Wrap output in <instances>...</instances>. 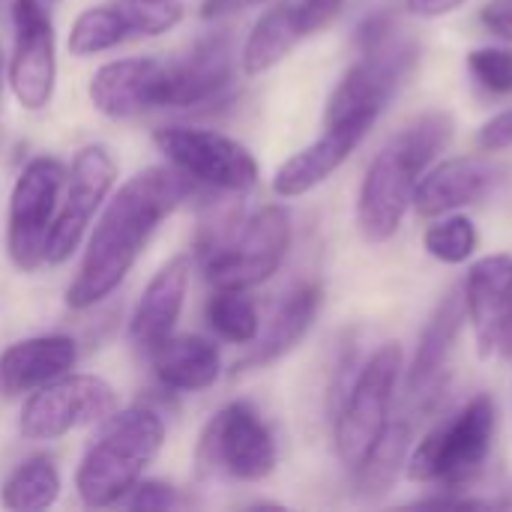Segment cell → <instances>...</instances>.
Listing matches in <instances>:
<instances>
[{"label":"cell","mask_w":512,"mask_h":512,"mask_svg":"<svg viewBox=\"0 0 512 512\" xmlns=\"http://www.w3.org/2000/svg\"><path fill=\"white\" fill-rule=\"evenodd\" d=\"M294 6H297V18H300L303 33L312 36V33H318L336 21L345 0H297Z\"/></svg>","instance_id":"obj_34"},{"label":"cell","mask_w":512,"mask_h":512,"mask_svg":"<svg viewBox=\"0 0 512 512\" xmlns=\"http://www.w3.org/2000/svg\"><path fill=\"white\" fill-rule=\"evenodd\" d=\"M375 120L354 117V120H339V123H324V132L294 156H288L276 174H273V192L279 198H300L327 183L348 159L351 153L363 144Z\"/></svg>","instance_id":"obj_16"},{"label":"cell","mask_w":512,"mask_h":512,"mask_svg":"<svg viewBox=\"0 0 512 512\" xmlns=\"http://www.w3.org/2000/svg\"><path fill=\"white\" fill-rule=\"evenodd\" d=\"M192 180L174 165H150L132 174L114 195H108L78 276L66 288V306L87 312L108 300L138 264L156 228L189 198Z\"/></svg>","instance_id":"obj_1"},{"label":"cell","mask_w":512,"mask_h":512,"mask_svg":"<svg viewBox=\"0 0 512 512\" xmlns=\"http://www.w3.org/2000/svg\"><path fill=\"white\" fill-rule=\"evenodd\" d=\"M90 105L108 120H135L168 108V63L156 57H123L102 63L87 84Z\"/></svg>","instance_id":"obj_15"},{"label":"cell","mask_w":512,"mask_h":512,"mask_svg":"<svg viewBox=\"0 0 512 512\" xmlns=\"http://www.w3.org/2000/svg\"><path fill=\"white\" fill-rule=\"evenodd\" d=\"M498 354H504V357H512V306H510V315H507V321H504V330H501Z\"/></svg>","instance_id":"obj_38"},{"label":"cell","mask_w":512,"mask_h":512,"mask_svg":"<svg viewBox=\"0 0 512 512\" xmlns=\"http://www.w3.org/2000/svg\"><path fill=\"white\" fill-rule=\"evenodd\" d=\"M405 375V354L396 342L381 345L345 387L333 408V444L339 462L354 471L390 426V405Z\"/></svg>","instance_id":"obj_5"},{"label":"cell","mask_w":512,"mask_h":512,"mask_svg":"<svg viewBox=\"0 0 512 512\" xmlns=\"http://www.w3.org/2000/svg\"><path fill=\"white\" fill-rule=\"evenodd\" d=\"M480 24L512 45V0H486L480 9Z\"/></svg>","instance_id":"obj_35"},{"label":"cell","mask_w":512,"mask_h":512,"mask_svg":"<svg viewBox=\"0 0 512 512\" xmlns=\"http://www.w3.org/2000/svg\"><path fill=\"white\" fill-rule=\"evenodd\" d=\"M165 444V423L153 408H117L99 423V435L81 456L75 471V492L84 507L105 510L144 480Z\"/></svg>","instance_id":"obj_3"},{"label":"cell","mask_w":512,"mask_h":512,"mask_svg":"<svg viewBox=\"0 0 512 512\" xmlns=\"http://www.w3.org/2000/svg\"><path fill=\"white\" fill-rule=\"evenodd\" d=\"M114 183L117 162L105 144H87L72 156V165L66 168V192L60 198V210L48 237L45 264H66L78 252L87 228L93 225V216L105 207Z\"/></svg>","instance_id":"obj_12"},{"label":"cell","mask_w":512,"mask_h":512,"mask_svg":"<svg viewBox=\"0 0 512 512\" xmlns=\"http://www.w3.org/2000/svg\"><path fill=\"white\" fill-rule=\"evenodd\" d=\"M153 372L165 390L174 393H204L210 390L222 375V354L219 348L204 336H168L159 342L150 354Z\"/></svg>","instance_id":"obj_24"},{"label":"cell","mask_w":512,"mask_h":512,"mask_svg":"<svg viewBox=\"0 0 512 512\" xmlns=\"http://www.w3.org/2000/svg\"><path fill=\"white\" fill-rule=\"evenodd\" d=\"M468 324L474 330V342L480 357L498 354L501 330L512 306V255L495 252L468 267V279L462 285Z\"/></svg>","instance_id":"obj_19"},{"label":"cell","mask_w":512,"mask_h":512,"mask_svg":"<svg viewBox=\"0 0 512 512\" xmlns=\"http://www.w3.org/2000/svg\"><path fill=\"white\" fill-rule=\"evenodd\" d=\"M246 3H267V0H246Z\"/></svg>","instance_id":"obj_40"},{"label":"cell","mask_w":512,"mask_h":512,"mask_svg":"<svg viewBox=\"0 0 512 512\" xmlns=\"http://www.w3.org/2000/svg\"><path fill=\"white\" fill-rule=\"evenodd\" d=\"M468 0H405V9L417 18H444Z\"/></svg>","instance_id":"obj_36"},{"label":"cell","mask_w":512,"mask_h":512,"mask_svg":"<svg viewBox=\"0 0 512 512\" xmlns=\"http://www.w3.org/2000/svg\"><path fill=\"white\" fill-rule=\"evenodd\" d=\"M207 324L222 342L231 345H252L261 333L255 300L249 291L237 288H213V297L207 300Z\"/></svg>","instance_id":"obj_28"},{"label":"cell","mask_w":512,"mask_h":512,"mask_svg":"<svg viewBox=\"0 0 512 512\" xmlns=\"http://www.w3.org/2000/svg\"><path fill=\"white\" fill-rule=\"evenodd\" d=\"M63 489L60 471L48 456H30L21 462L0 489V504L15 512H39L57 504Z\"/></svg>","instance_id":"obj_27"},{"label":"cell","mask_w":512,"mask_h":512,"mask_svg":"<svg viewBox=\"0 0 512 512\" xmlns=\"http://www.w3.org/2000/svg\"><path fill=\"white\" fill-rule=\"evenodd\" d=\"M417 57H420L417 42L402 36H393L381 48L360 54V60L342 75V81L330 93L324 123H339L354 117H366L378 123L393 93L417 66Z\"/></svg>","instance_id":"obj_11"},{"label":"cell","mask_w":512,"mask_h":512,"mask_svg":"<svg viewBox=\"0 0 512 512\" xmlns=\"http://www.w3.org/2000/svg\"><path fill=\"white\" fill-rule=\"evenodd\" d=\"M183 21L177 0H111L84 9L69 30L72 57H96L129 39L162 36Z\"/></svg>","instance_id":"obj_14"},{"label":"cell","mask_w":512,"mask_h":512,"mask_svg":"<svg viewBox=\"0 0 512 512\" xmlns=\"http://www.w3.org/2000/svg\"><path fill=\"white\" fill-rule=\"evenodd\" d=\"M189 282H192V255H174L168 264H162L153 273L129 318V339L135 348L150 354L159 342H165L177 330V321L186 306Z\"/></svg>","instance_id":"obj_21"},{"label":"cell","mask_w":512,"mask_h":512,"mask_svg":"<svg viewBox=\"0 0 512 512\" xmlns=\"http://www.w3.org/2000/svg\"><path fill=\"white\" fill-rule=\"evenodd\" d=\"M498 174L501 171L483 156L444 159L420 177L411 207L423 219H441L447 213L477 204L498 183Z\"/></svg>","instance_id":"obj_20"},{"label":"cell","mask_w":512,"mask_h":512,"mask_svg":"<svg viewBox=\"0 0 512 512\" xmlns=\"http://www.w3.org/2000/svg\"><path fill=\"white\" fill-rule=\"evenodd\" d=\"M414 447V432L411 423L405 420H390L387 432L381 441L369 450V456L351 471L354 474V489L366 501H378L390 495L399 483V474L408 468V456Z\"/></svg>","instance_id":"obj_26"},{"label":"cell","mask_w":512,"mask_h":512,"mask_svg":"<svg viewBox=\"0 0 512 512\" xmlns=\"http://www.w3.org/2000/svg\"><path fill=\"white\" fill-rule=\"evenodd\" d=\"M468 69L474 81L492 96H512V48H474L468 54Z\"/></svg>","instance_id":"obj_30"},{"label":"cell","mask_w":512,"mask_h":512,"mask_svg":"<svg viewBox=\"0 0 512 512\" xmlns=\"http://www.w3.org/2000/svg\"><path fill=\"white\" fill-rule=\"evenodd\" d=\"M120 408L117 390L87 372H66L33 390L21 408L18 432L24 441H60L75 429L99 426Z\"/></svg>","instance_id":"obj_10"},{"label":"cell","mask_w":512,"mask_h":512,"mask_svg":"<svg viewBox=\"0 0 512 512\" xmlns=\"http://www.w3.org/2000/svg\"><path fill=\"white\" fill-rule=\"evenodd\" d=\"M465 324H468L465 294L462 288H453L429 315L417 342V354L405 369V393L423 408L441 396V387H447V369Z\"/></svg>","instance_id":"obj_17"},{"label":"cell","mask_w":512,"mask_h":512,"mask_svg":"<svg viewBox=\"0 0 512 512\" xmlns=\"http://www.w3.org/2000/svg\"><path fill=\"white\" fill-rule=\"evenodd\" d=\"M243 3H246V0H204L201 15H204V18H222V15H228V12H237Z\"/></svg>","instance_id":"obj_37"},{"label":"cell","mask_w":512,"mask_h":512,"mask_svg":"<svg viewBox=\"0 0 512 512\" xmlns=\"http://www.w3.org/2000/svg\"><path fill=\"white\" fill-rule=\"evenodd\" d=\"M453 141V117L429 111L396 132L369 162L357 192V231L366 243H387L411 210L420 177Z\"/></svg>","instance_id":"obj_2"},{"label":"cell","mask_w":512,"mask_h":512,"mask_svg":"<svg viewBox=\"0 0 512 512\" xmlns=\"http://www.w3.org/2000/svg\"><path fill=\"white\" fill-rule=\"evenodd\" d=\"M480 246V234H477V225L468 219V216H459V213H447L441 216V222L429 225L426 234H423V249L447 264V267H459V264H468L474 258Z\"/></svg>","instance_id":"obj_29"},{"label":"cell","mask_w":512,"mask_h":512,"mask_svg":"<svg viewBox=\"0 0 512 512\" xmlns=\"http://www.w3.org/2000/svg\"><path fill=\"white\" fill-rule=\"evenodd\" d=\"M396 36V24H393V15L387 12V9H378V12H372V15H366L363 21H360V27H357V48H360V54H366V51H375V48H381L384 42H390Z\"/></svg>","instance_id":"obj_32"},{"label":"cell","mask_w":512,"mask_h":512,"mask_svg":"<svg viewBox=\"0 0 512 512\" xmlns=\"http://www.w3.org/2000/svg\"><path fill=\"white\" fill-rule=\"evenodd\" d=\"M78 360V345L66 333H45L12 342L0 354V393L24 396L39 390L42 384L72 372Z\"/></svg>","instance_id":"obj_23"},{"label":"cell","mask_w":512,"mask_h":512,"mask_svg":"<svg viewBox=\"0 0 512 512\" xmlns=\"http://www.w3.org/2000/svg\"><path fill=\"white\" fill-rule=\"evenodd\" d=\"M477 147L483 153H504L512 150V108L498 111L477 129Z\"/></svg>","instance_id":"obj_33"},{"label":"cell","mask_w":512,"mask_h":512,"mask_svg":"<svg viewBox=\"0 0 512 512\" xmlns=\"http://www.w3.org/2000/svg\"><path fill=\"white\" fill-rule=\"evenodd\" d=\"M294 237V222L285 204H267L216 249L210 252L201 267L204 279L213 288H237L252 291L270 282L288 258Z\"/></svg>","instance_id":"obj_6"},{"label":"cell","mask_w":512,"mask_h":512,"mask_svg":"<svg viewBox=\"0 0 512 512\" xmlns=\"http://www.w3.org/2000/svg\"><path fill=\"white\" fill-rule=\"evenodd\" d=\"M63 189L66 168L54 156H33L15 177L6 210V255L15 270L36 273L45 267Z\"/></svg>","instance_id":"obj_7"},{"label":"cell","mask_w":512,"mask_h":512,"mask_svg":"<svg viewBox=\"0 0 512 512\" xmlns=\"http://www.w3.org/2000/svg\"><path fill=\"white\" fill-rule=\"evenodd\" d=\"M123 504L129 510H144V512H168V510H183L186 507V498L168 486V483H159V480H141L126 498Z\"/></svg>","instance_id":"obj_31"},{"label":"cell","mask_w":512,"mask_h":512,"mask_svg":"<svg viewBox=\"0 0 512 512\" xmlns=\"http://www.w3.org/2000/svg\"><path fill=\"white\" fill-rule=\"evenodd\" d=\"M306 39L300 18H297V6L294 3H276L270 6L249 30L243 51H240V66L246 75H264L273 66H279L294 45Z\"/></svg>","instance_id":"obj_25"},{"label":"cell","mask_w":512,"mask_h":512,"mask_svg":"<svg viewBox=\"0 0 512 512\" xmlns=\"http://www.w3.org/2000/svg\"><path fill=\"white\" fill-rule=\"evenodd\" d=\"M3 81H6V57H3V48H0V93H3Z\"/></svg>","instance_id":"obj_39"},{"label":"cell","mask_w":512,"mask_h":512,"mask_svg":"<svg viewBox=\"0 0 512 512\" xmlns=\"http://www.w3.org/2000/svg\"><path fill=\"white\" fill-rule=\"evenodd\" d=\"M237 81V57L228 36L201 39L183 60L168 63V108L222 102Z\"/></svg>","instance_id":"obj_18"},{"label":"cell","mask_w":512,"mask_h":512,"mask_svg":"<svg viewBox=\"0 0 512 512\" xmlns=\"http://www.w3.org/2000/svg\"><path fill=\"white\" fill-rule=\"evenodd\" d=\"M153 144L168 159V165L213 192L246 195L258 186V159L231 135L195 126H165L153 132Z\"/></svg>","instance_id":"obj_9"},{"label":"cell","mask_w":512,"mask_h":512,"mask_svg":"<svg viewBox=\"0 0 512 512\" xmlns=\"http://www.w3.org/2000/svg\"><path fill=\"white\" fill-rule=\"evenodd\" d=\"M198 468L237 483H264L279 465V447L252 402L222 405L201 432Z\"/></svg>","instance_id":"obj_8"},{"label":"cell","mask_w":512,"mask_h":512,"mask_svg":"<svg viewBox=\"0 0 512 512\" xmlns=\"http://www.w3.org/2000/svg\"><path fill=\"white\" fill-rule=\"evenodd\" d=\"M6 81L24 111H45L57 87L54 21L39 0H12V57Z\"/></svg>","instance_id":"obj_13"},{"label":"cell","mask_w":512,"mask_h":512,"mask_svg":"<svg viewBox=\"0 0 512 512\" xmlns=\"http://www.w3.org/2000/svg\"><path fill=\"white\" fill-rule=\"evenodd\" d=\"M498 432V405L489 393L474 396L456 414L444 417L408 456V480L420 486H441L459 492L471 486L495 444Z\"/></svg>","instance_id":"obj_4"},{"label":"cell","mask_w":512,"mask_h":512,"mask_svg":"<svg viewBox=\"0 0 512 512\" xmlns=\"http://www.w3.org/2000/svg\"><path fill=\"white\" fill-rule=\"evenodd\" d=\"M321 306H324V291H321L318 282H300V285H294L279 300V306L273 309L267 327L249 345L246 357H240L234 363V375L264 369V366L282 360L285 354H291L309 336V330L315 327Z\"/></svg>","instance_id":"obj_22"}]
</instances>
